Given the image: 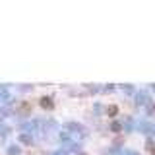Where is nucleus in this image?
<instances>
[{
  "label": "nucleus",
  "mask_w": 155,
  "mask_h": 155,
  "mask_svg": "<svg viewBox=\"0 0 155 155\" xmlns=\"http://www.w3.org/2000/svg\"><path fill=\"white\" fill-rule=\"evenodd\" d=\"M39 103H41V107H43V109H47V110L54 109V103H52V99H51V97H43V99L39 101Z\"/></svg>",
  "instance_id": "nucleus-1"
},
{
  "label": "nucleus",
  "mask_w": 155,
  "mask_h": 155,
  "mask_svg": "<svg viewBox=\"0 0 155 155\" xmlns=\"http://www.w3.org/2000/svg\"><path fill=\"white\" fill-rule=\"evenodd\" d=\"M107 113H109V116H114V114H118V107H116V105H110L109 109H107Z\"/></svg>",
  "instance_id": "nucleus-2"
},
{
  "label": "nucleus",
  "mask_w": 155,
  "mask_h": 155,
  "mask_svg": "<svg viewBox=\"0 0 155 155\" xmlns=\"http://www.w3.org/2000/svg\"><path fill=\"white\" fill-rule=\"evenodd\" d=\"M110 130H113V132H120V130H122V124H120V122H113V124H110Z\"/></svg>",
  "instance_id": "nucleus-3"
},
{
  "label": "nucleus",
  "mask_w": 155,
  "mask_h": 155,
  "mask_svg": "<svg viewBox=\"0 0 155 155\" xmlns=\"http://www.w3.org/2000/svg\"><path fill=\"white\" fill-rule=\"evenodd\" d=\"M19 140H21L23 143H31V138H29L27 134H23V136H21V138H19Z\"/></svg>",
  "instance_id": "nucleus-4"
},
{
  "label": "nucleus",
  "mask_w": 155,
  "mask_h": 155,
  "mask_svg": "<svg viewBox=\"0 0 155 155\" xmlns=\"http://www.w3.org/2000/svg\"><path fill=\"white\" fill-rule=\"evenodd\" d=\"M21 113H23V114L29 113V105H27V103H21Z\"/></svg>",
  "instance_id": "nucleus-5"
},
{
  "label": "nucleus",
  "mask_w": 155,
  "mask_h": 155,
  "mask_svg": "<svg viewBox=\"0 0 155 155\" xmlns=\"http://www.w3.org/2000/svg\"><path fill=\"white\" fill-rule=\"evenodd\" d=\"M151 155H155V147H151Z\"/></svg>",
  "instance_id": "nucleus-6"
},
{
  "label": "nucleus",
  "mask_w": 155,
  "mask_h": 155,
  "mask_svg": "<svg viewBox=\"0 0 155 155\" xmlns=\"http://www.w3.org/2000/svg\"><path fill=\"white\" fill-rule=\"evenodd\" d=\"M80 155H87V153H80Z\"/></svg>",
  "instance_id": "nucleus-7"
}]
</instances>
